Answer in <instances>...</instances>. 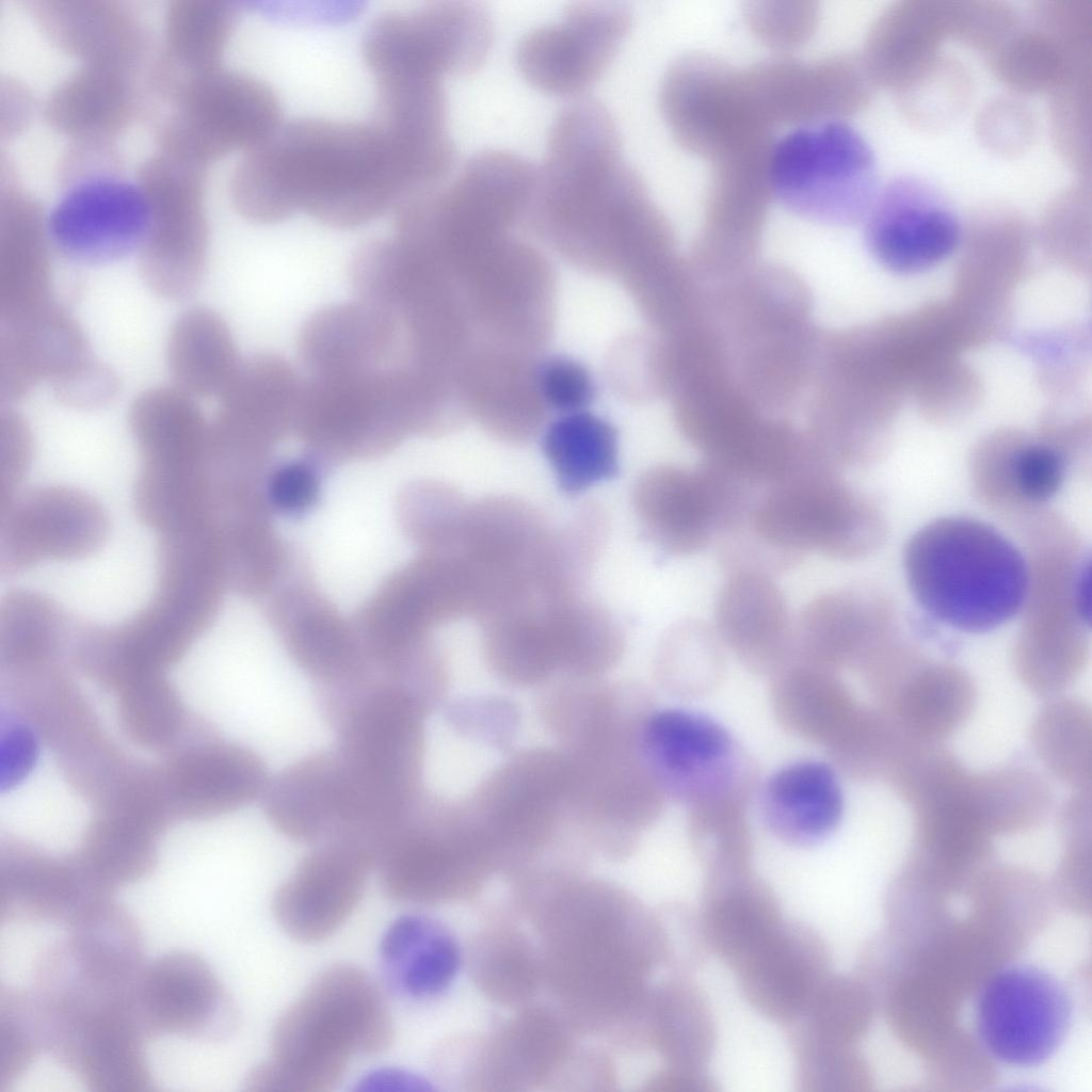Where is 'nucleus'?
Masks as SVG:
<instances>
[{"instance_id": "obj_1", "label": "nucleus", "mask_w": 1092, "mask_h": 1092, "mask_svg": "<svg viewBox=\"0 0 1092 1092\" xmlns=\"http://www.w3.org/2000/svg\"><path fill=\"white\" fill-rule=\"evenodd\" d=\"M429 186L419 156L374 115L367 121L303 116L242 154L229 180L235 211L258 225L301 213L355 229L392 212Z\"/></svg>"}, {"instance_id": "obj_2", "label": "nucleus", "mask_w": 1092, "mask_h": 1092, "mask_svg": "<svg viewBox=\"0 0 1092 1092\" xmlns=\"http://www.w3.org/2000/svg\"><path fill=\"white\" fill-rule=\"evenodd\" d=\"M526 220L562 256L616 274L655 237L663 215L621 157L608 110L591 99L556 117Z\"/></svg>"}, {"instance_id": "obj_3", "label": "nucleus", "mask_w": 1092, "mask_h": 1092, "mask_svg": "<svg viewBox=\"0 0 1092 1092\" xmlns=\"http://www.w3.org/2000/svg\"><path fill=\"white\" fill-rule=\"evenodd\" d=\"M392 1037L387 1003L371 977L353 965L330 966L280 1014L271 1058L251 1070L244 1089L330 1091L353 1056L381 1053Z\"/></svg>"}, {"instance_id": "obj_4", "label": "nucleus", "mask_w": 1092, "mask_h": 1092, "mask_svg": "<svg viewBox=\"0 0 1092 1092\" xmlns=\"http://www.w3.org/2000/svg\"><path fill=\"white\" fill-rule=\"evenodd\" d=\"M903 568L918 606L962 632L997 629L1026 606L1029 563L1000 531L973 517L921 527L905 545Z\"/></svg>"}, {"instance_id": "obj_5", "label": "nucleus", "mask_w": 1092, "mask_h": 1092, "mask_svg": "<svg viewBox=\"0 0 1092 1092\" xmlns=\"http://www.w3.org/2000/svg\"><path fill=\"white\" fill-rule=\"evenodd\" d=\"M428 703L399 681L348 694L336 751L349 799L366 822L391 826L417 798Z\"/></svg>"}, {"instance_id": "obj_6", "label": "nucleus", "mask_w": 1092, "mask_h": 1092, "mask_svg": "<svg viewBox=\"0 0 1092 1092\" xmlns=\"http://www.w3.org/2000/svg\"><path fill=\"white\" fill-rule=\"evenodd\" d=\"M129 429L140 467L133 488L138 518L157 535L215 513L209 423L195 399L176 387H155L131 403Z\"/></svg>"}, {"instance_id": "obj_7", "label": "nucleus", "mask_w": 1092, "mask_h": 1092, "mask_svg": "<svg viewBox=\"0 0 1092 1092\" xmlns=\"http://www.w3.org/2000/svg\"><path fill=\"white\" fill-rule=\"evenodd\" d=\"M158 93L150 115L158 151L206 168L256 148L285 122L267 81L223 65L172 73Z\"/></svg>"}, {"instance_id": "obj_8", "label": "nucleus", "mask_w": 1092, "mask_h": 1092, "mask_svg": "<svg viewBox=\"0 0 1092 1092\" xmlns=\"http://www.w3.org/2000/svg\"><path fill=\"white\" fill-rule=\"evenodd\" d=\"M146 964L135 944L107 930H75L45 948L31 989L45 1048L140 1018L138 993Z\"/></svg>"}, {"instance_id": "obj_9", "label": "nucleus", "mask_w": 1092, "mask_h": 1092, "mask_svg": "<svg viewBox=\"0 0 1092 1092\" xmlns=\"http://www.w3.org/2000/svg\"><path fill=\"white\" fill-rule=\"evenodd\" d=\"M769 183L787 210L829 224L857 221L879 191L870 145L839 119L802 125L774 141Z\"/></svg>"}, {"instance_id": "obj_10", "label": "nucleus", "mask_w": 1092, "mask_h": 1092, "mask_svg": "<svg viewBox=\"0 0 1092 1092\" xmlns=\"http://www.w3.org/2000/svg\"><path fill=\"white\" fill-rule=\"evenodd\" d=\"M492 42L493 22L481 5L437 1L375 14L364 26L359 53L372 80L443 82L478 68Z\"/></svg>"}, {"instance_id": "obj_11", "label": "nucleus", "mask_w": 1092, "mask_h": 1092, "mask_svg": "<svg viewBox=\"0 0 1092 1092\" xmlns=\"http://www.w3.org/2000/svg\"><path fill=\"white\" fill-rule=\"evenodd\" d=\"M408 368L308 376L303 380L294 429L311 446L332 452H371L421 431V406Z\"/></svg>"}, {"instance_id": "obj_12", "label": "nucleus", "mask_w": 1092, "mask_h": 1092, "mask_svg": "<svg viewBox=\"0 0 1092 1092\" xmlns=\"http://www.w3.org/2000/svg\"><path fill=\"white\" fill-rule=\"evenodd\" d=\"M746 523L780 550L801 556L819 549L841 560L867 555L883 534L877 509L834 469L804 472L770 486Z\"/></svg>"}, {"instance_id": "obj_13", "label": "nucleus", "mask_w": 1092, "mask_h": 1092, "mask_svg": "<svg viewBox=\"0 0 1092 1092\" xmlns=\"http://www.w3.org/2000/svg\"><path fill=\"white\" fill-rule=\"evenodd\" d=\"M207 170L157 151L135 173L150 212L140 273L165 300L191 296L203 279L209 243Z\"/></svg>"}, {"instance_id": "obj_14", "label": "nucleus", "mask_w": 1092, "mask_h": 1092, "mask_svg": "<svg viewBox=\"0 0 1092 1092\" xmlns=\"http://www.w3.org/2000/svg\"><path fill=\"white\" fill-rule=\"evenodd\" d=\"M660 105L677 143L708 162L773 139L744 70L707 54H686L669 68Z\"/></svg>"}, {"instance_id": "obj_15", "label": "nucleus", "mask_w": 1092, "mask_h": 1092, "mask_svg": "<svg viewBox=\"0 0 1092 1092\" xmlns=\"http://www.w3.org/2000/svg\"><path fill=\"white\" fill-rule=\"evenodd\" d=\"M640 752L664 797L688 807L754 790L751 759L726 727L703 712L667 708L648 713Z\"/></svg>"}, {"instance_id": "obj_16", "label": "nucleus", "mask_w": 1092, "mask_h": 1092, "mask_svg": "<svg viewBox=\"0 0 1092 1092\" xmlns=\"http://www.w3.org/2000/svg\"><path fill=\"white\" fill-rule=\"evenodd\" d=\"M60 194L47 213L53 251L79 264L99 266L140 252L150 212L136 181L123 164L59 183Z\"/></svg>"}, {"instance_id": "obj_17", "label": "nucleus", "mask_w": 1092, "mask_h": 1092, "mask_svg": "<svg viewBox=\"0 0 1092 1092\" xmlns=\"http://www.w3.org/2000/svg\"><path fill=\"white\" fill-rule=\"evenodd\" d=\"M471 319L488 342L533 354L551 325L552 275L543 256L509 237L460 279Z\"/></svg>"}, {"instance_id": "obj_18", "label": "nucleus", "mask_w": 1092, "mask_h": 1092, "mask_svg": "<svg viewBox=\"0 0 1092 1092\" xmlns=\"http://www.w3.org/2000/svg\"><path fill=\"white\" fill-rule=\"evenodd\" d=\"M1071 996L1055 976L1032 965L995 974L976 1005L977 1033L996 1060L1016 1067L1043 1064L1071 1027Z\"/></svg>"}, {"instance_id": "obj_19", "label": "nucleus", "mask_w": 1092, "mask_h": 1092, "mask_svg": "<svg viewBox=\"0 0 1092 1092\" xmlns=\"http://www.w3.org/2000/svg\"><path fill=\"white\" fill-rule=\"evenodd\" d=\"M109 531L103 505L80 488L42 485L20 491L0 507L1 575L91 557L105 545Z\"/></svg>"}, {"instance_id": "obj_20", "label": "nucleus", "mask_w": 1092, "mask_h": 1092, "mask_svg": "<svg viewBox=\"0 0 1092 1092\" xmlns=\"http://www.w3.org/2000/svg\"><path fill=\"white\" fill-rule=\"evenodd\" d=\"M631 25L622 3H572L562 18L533 29L519 42L516 62L536 89L555 95H575L605 71Z\"/></svg>"}, {"instance_id": "obj_21", "label": "nucleus", "mask_w": 1092, "mask_h": 1092, "mask_svg": "<svg viewBox=\"0 0 1092 1092\" xmlns=\"http://www.w3.org/2000/svg\"><path fill=\"white\" fill-rule=\"evenodd\" d=\"M138 1010L148 1040L177 1034L215 1042L230 1037L238 1025L227 990L211 966L189 951L168 952L146 965Z\"/></svg>"}, {"instance_id": "obj_22", "label": "nucleus", "mask_w": 1092, "mask_h": 1092, "mask_svg": "<svg viewBox=\"0 0 1092 1092\" xmlns=\"http://www.w3.org/2000/svg\"><path fill=\"white\" fill-rule=\"evenodd\" d=\"M115 888L81 855L53 857L9 846L0 857V921L52 922L67 928L115 900Z\"/></svg>"}, {"instance_id": "obj_23", "label": "nucleus", "mask_w": 1092, "mask_h": 1092, "mask_svg": "<svg viewBox=\"0 0 1092 1092\" xmlns=\"http://www.w3.org/2000/svg\"><path fill=\"white\" fill-rule=\"evenodd\" d=\"M745 74L772 127L802 126L855 113L869 101L873 82L864 62L850 55L809 63L772 59L753 65Z\"/></svg>"}, {"instance_id": "obj_24", "label": "nucleus", "mask_w": 1092, "mask_h": 1092, "mask_svg": "<svg viewBox=\"0 0 1092 1092\" xmlns=\"http://www.w3.org/2000/svg\"><path fill=\"white\" fill-rule=\"evenodd\" d=\"M868 214L867 239L872 251L897 271L936 263L960 240V221L949 199L917 176H899L879 189Z\"/></svg>"}, {"instance_id": "obj_25", "label": "nucleus", "mask_w": 1092, "mask_h": 1092, "mask_svg": "<svg viewBox=\"0 0 1092 1092\" xmlns=\"http://www.w3.org/2000/svg\"><path fill=\"white\" fill-rule=\"evenodd\" d=\"M372 866L356 848L323 842L276 889L272 911L279 927L302 943L332 936L359 903Z\"/></svg>"}, {"instance_id": "obj_26", "label": "nucleus", "mask_w": 1092, "mask_h": 1092, "mask_svg": "<svg viewBox=\"0 0 1092 1092\" xmlns=\"http://www.w3.org/2000/svg\"><path fill=\"white\" fill-rule=\"evenodd\" d=\"M299 355L309 376L405 367L410 351L398 318L357 299L314 312L303 324Z\"/></svg>"}, {"instance_id": "obj_27", "label": "nucleus", "mask_w": 1092, "mask_h": 1092, "mask_svg": "<svg viewBox=\"0 0 1092 1092\" xmlns=\"http://www.w3.org/2000/svg\"><path fill=\"white\" fill-rule=\"evenodd\" d=\"M533 354L491 342L469 349L456 370V384L467 414L494 437L509 443L530 440L540 430L546 407L536 385Z\"/></svg>"}, {"instance_id": "obj_28", "label": "nucleus", "mask_w": 1092, "mask_h": 1092, "mask_svg": "<svg viewBox=\"0 0 1092 1092\" xmlns=\"http://www.w3.org/2000/svg\"><path fill=\"white\" fill-rule=\"evenodd\" d=\"M829 968L822 936L804 924L783 921L733 973L758 1014L788 1025L802 1015Z\"/></svg>"}, {"instance_id": "obj_29", "label": "nucleus", "mask_w": 1092, "mask_h": 1092, "mask_svg": "<svg viewBox=\"0 0 1092 1092\" xmlns=\"http://www.w3.org/2000/svg\"><path fill=\"white\" fill-rule=\"evenodd\" d=\"M29 12L45 37L82 63L144 71L152 38L129 4L110 0H31Z\"/></svg>"}, {"instance_id": "obj_30", "label": "nucleus", "mask_w": 1092, "mask_h": 1092, "mask_svg": "<svg viewBox=\"0 0 1092 1092\" xmlns=\"http://www.w3.org/2000/svg\"><path fill=\"white\" fill-rule=\"evenodd\" d=\"M146 74L147 70L82 63L47 96L44 119L73 142H113L136 119L150 115Z\"/></svg>"}, {"instance_id": "obj_31", "label": "nucleus", "mask_w": 1092, "mask_h": 1092, "mask_svg": "<svg viewBox=\"0 0 1092 1092\" xmlns=\"http://www.w3.org/2000/svg\"><path fill=\"white\" fill-rule=\"evenodd\" d=\"M1 183L0 324L34 317L54 304L47 213L14 180Z\"/></svg>"}, {"instance_id": "obj_32", "label": "nucleus", "mask_w": 1092, "mask_h": 1092, "mask_svg": "<svg viewBox=\"0 0 1092 1092\" xmlns=\"http://www.w3.org/2000/svg\"><path fill=\"white\" fill-rule=\"evenodd\" d=\"M717 633L750 672L770 678L793 661V627L770 576L730 574L717 603Z\"/></svg>"}, {"instance_id": "obj_33", "label": "nucleus", "mask_w": 1092, "mask_h": 1092, "mask_svg": "<svg viewBox=\"0 0 1092 1092\" xmlns=\"http://www.w3.org/2000/svg\"><path fill=\"white\" fill-rule=\"evenodd\" d=\"M844 805L837 771L815 759L783 766L759 791L766 829L780 841L799 848L828 839L840 823Z\"/></svg>"}, {"instance_id": "obj_34", "label": "nucleus", "mask_w": 1092, "mask_h": 1092, "mask_svg": "<svg viewBox=\"0 0 1092 1092\" xmlns=\"http://www.w3.org/2000/svg\"><path fill=\"white\" fill-rule=\"evenodd\" d=\"M91 357L81 326L58 303L27 320L0 324L1 401H18Z\"/></svg>"}, {"instance_id": "obj_35", "label": "nucleus", "mask_w": 1092, "mask_h": 1092, "mask_svg": "<svg viewBox=\"0 0 1092 1092\" xmlns=\"http://www.w3.org/2000/svg\"><path fill=\"white\" fill-rule=\"evenodd\" d=\"M302 382L284 357L256 354L242 362L219 398L211 422L238 439L267 448L294 429Z\"/></svg>"}, {"instance_id": "obj_36", "label": "nucleus", "mask_w": 1092, "mask_h": 1092, "mask_svg": "<svg viewBox=\"0 0 1092 1092\" xmlns=\"http://www.w3.org/2000/svg\"><path fill=\"white\" fill-rule=\"evenodd\" d=\"M632 505L647 536L673 555L696 552L717 533L697 470L670 465L648 469L633 486Z\"/></svg>"}, {"instance_id": "obj_37", "label": "nucleus", "mask_w": 1092, "mask_h": 1092, "mask_svg": "<svg viewBox=\"0 0 1092 1092\" xmlns=\"http://www.w3.org/2000/svg\"><path fill=\"white\" fill-rule=\"evenodd\" d=\"M264 814L285 837L299 842L328 840L341 808L340 764L336 752L317 753L270 780Z\"/></svg>"}, {"instance_id": "obj_38", "label": "nucleus", "mask_w": 1092, "mask_h": 1092, "mask_svg": "<svg viewBox=\"0 0 1092 1092\" xmlns=\"http://www.w3.org/2000/svg\"><path fill=\"white\" fill-rule=\"evenodd\" d=\"M954 28L956 7L928 2L895 6L869 35L863 62L870 78L905 89L937 62L936 45Z\"/></svg>"}, {"instance_id": "obj_39", "label": "nucleus", "mask_w": 1092, "mask_h": 1092, "mask_svg": "<svg viewBox=\"0 0 1092 1092\" xmlns=\"http://www.w3.org/2000/svg\"><path fill=\"white\" fill-rule=\"evenodd\" d=\"M385 978L398 994L413 999L432 998L446 991L461 965V950L452 933L421 914L397 918L380 943Z\"/></svg>"}, {"instance_id": "obj_40", "label": "nucleus", "mask_w": 1092, "mask_h": 1092, "mask_svg": "<svg viewBox=\"0 0 1092 1092\" xmlns=\"http://www.w3.org/2000/svg\"><path fill=\"white\" fill-rule=\"evenodd\" d=\"M700 914L710 951L732 970L784 921L773 890L753 872L704 882Z\"/></svg>"}, {"instance_id": "obj_41", "label": "nucleus", "mask_w": 1092, "mask_h": 1092, "mask_svg": "<svg viewBox=\"0 0 1092 1092\" xmlns=\"http://www.w3.org/2000/svg\"><path fill=\"white\" fill-rule=\"evenodd\" d=\"M166 360L174 387L195 398H220L242 362L225 321L213 310L194 307L172 326Z\"/></svg>"}, {"instance_id": "obj_42", "label": "nucleus", "mask_w": 1092, "mask_h": 1092, "mask_svg": "<svg viewBox=\"0 0 1092 1092\" xmlns=\"http://www.w3.org/2000/svg\"><path fill=\"white\" fill-rule=\"evenodd\" d=\"M888 614L882 601L861 593L840 591L816 597L793 627V661L834 670Z\"/></svg>"}, {"instance_id": "obj_43", "label": "nucleus", "mask_w": 1092, "mask_h": 1092, "mask_svg": "<svg viewBox=\"0 0 1092 1092\" xmlns=\"http://www.w3.org/2000/svg\"><path fill=\"white\" fill-rule=\"evenodd\" d=\"M647 1033L670 1065L706 1069L717 1042L707 998L684 978L662 984L651 995Z\"/></svg>"}, {"instance_id": "obj_44", "label": "nucleus", "mask_w": 1092, "mask_h": 1092, "mask_svg": "<svg viewBox=\"0 0 1092 1092\" xmlns=\"http://www.w3.org/2000/svg\"><path fill=\"white\" fill-rule=\"evenodd\" d=\"M771 678V704L780 725L828 748L842 729L845 704L833 670L793 661Z\"/></svg>"}, {"instance_id": "obj_45", "label": "nucleus", "mask_w": 1092, "mask_h": 1092, "mask_svg": "<svg viewBox=\"0 0 1092 1092\" xmlns=\"http://www.w3.org/2000/svg\"><path fill=\"white\" fill-rule=\"evenodd\" d=\"M542 447L559 487L569 495L611 479L619 470L614 428L587 411L561 414L547 427Z\"/></svg>"}, {"instance_id": "obj_46", "label": "nucleus", "mask_w": 1092, "mask_h": 1092, "mask_svg": "<svg viewBox=\"0 0 1092 1092\" xmlns=\"http://www.w3.org/2000/svg\"><path fill=\"white\" fill-rule=\"evenodd\" d=\"M53 598L32 590L7 592L0 604V651L11 667L52 662L71 645L78 624Z\"/></svg>"}, {"instance_id": "obj_47", "label": "nucleus", "mask_w": 1092, "mask_h": 1092, "mask_svg": "<svg viewBox=\"0 0 1092 1092\" xmlns=\"http://www.w3.org/2000/svg\"><path fill=\"white\" fill-rule=\"evenodd\" d=\"M241 7L221 0H174L166 7L158 59L180 73L222 65Z\"/></svg>"}, {"instance_id": "obj_48", "label": "nucleus", "mask_w": 1092, "mask_h": 1092, "mask_svg": "<svg viewBox=\"0 0 1092 1092\" xmlns=\"http://www.w3.org/2000/svg\"><path fill=\"white\" fill-rule=\"evenodd\" d=\"M752 793H734L688 807V834L705 881L752 872L753 841L748 821Z\"/></svg>"}, {"instance_id": "obj_49", "label": "nucleus", "mask_w": 1092, "mask_h": 1092, "mask_svg": "<svg viewBox=\"0 0 1092 1092\" xmlns=\"http://www.w3.org/2000/svg\"><path fill=\"white\" fill-rule=\"evenodd\" d=\"M991 465H979L977 487L993 503L1041 504L1051 499L1066 478L1064 454L1046 443H1024Z\"/></svg>"}, {"instance_id": "obj_50", "label": "nucleus", "mask_w": 1092, "mask_h": 1092, "mask_svg": "<svg viewBox=\"0 0 1092 1092\" xmlns=\"http://www.w3.org/2000/svg\"><path fill=\"white\" fill-rule=\"evenodd\" d=\"M722 641L706 624L686 620L665 636L659 649L658 672L676 696L695 698L711 692L724 673Z\"/></svg>"}, {"instance_id": "obj_51", "label": "nucleus", "mask_w": 1092, "mask_h": 1092, "mask_svg": "<svg viewBox=\"0 0 1092 1092\" xmlns=\"http://www.w3.org/2000/svg\"><path fill=\"white\" fill-rule=\"evenodd\" d=\"M45 1050L42 1021L30 991L0 986V1092L6 1091Z\"/></svg>"}, {"instance_id": "obj_52", "label": "nucleus", "mask_w": 1092, "mask_h": 1092, "mask_svg": "<svg viewBox=\"0 0 1092 1092\" xmlns=\"http://www.w3.org/2000/svg\"><path fill=\"white\" fill-rule=\"evenodd\" d=\"M786 1026L797 1089L802 1092L849 1089L855 1065L846 1043L817 1034L799 1018Z\"/></svg>"}, {"instance_id": "obj_53", "label": "nucleus", "mask_w": 1092, "mask_h": 1092, "mask_svg": "<svg viewBox=\"0 0 1092 1092\" xmlns=\"http://www.w3.org/2000/svg\"><path fill=\"white\" fill-rule=\"evenodd\" d=\"M1007 39L994 57L997 75L1014 87L1042 89L1064 78L1060 47L1043 33H1022Z\"/></svg>"}, {"instance_id": "obj_54", "label": "nucleus", "mask_w": 1092, "mask_h": 1092, "mask_svg": "<svg viewBox=\"0 0 1092 1092\" xmlns=\"http://www.w3.org/2000/svg\"><path fill=\"white\" fill-rule=\"evenodd\" d=\"M854 990L847 980L828 976L798 1018L817 1034L847 1044L861 1023Z\"/></svg>"}, {"instance_id": "obj_55", "label": "nucleus", "mask_w": 1092, "mask_h": 1092, "mask_svg": "<svg viewBox=\"0 0 1092 1092\" xmlns=\"http://www.w3.org/2000/svg\"><path fill=\"white\" fill-rule=\"evenodd\" d=\"M535 376L545 407L560 414L585 411L594 398L590 372L573 358L558 355L537 360Z\"/></svg>"}, {"instance_id": "obj_56", "label": "nucleus", "mask_w": 1092, "mask_h": 1092, "mask_svg": "<svg viewBox=\"0 0 1092 1092\" xmlns=\"http://www.w3.org/2000/svg\"><path fill=\"white\" fill-rule=\"evenodd\" d=\"M753 33L773 48L790 49L804 44L812 35L817 10L803 3L756 2L745 9Z\"/></svg>"}, {"instance_id": "obj_57", "label": "nucleus", "mask_w": 1092, "mask_h": 1092, "mask_svg": "<svg viewBox=\"0 0 1092 1092\" xmlns=\"http://www.w3.org/2000/svg\"><path fill=\"white\" fill-rule=\"evenodd\" d=\"M50 387L59 402L81 411L109 405L121 389L115 372L93 356L50 384Z\"/></svg>"}, {"instance_id": "obj_58", "label": "nucleus", "mask_w": 1092, "mask_h": 1092, "mask_svg": "<svg viewBox=\"0 0 1092 1092\" xmlns=\"http://www.w3.org/2000/svg\"><path fill=\"white\" fill-rule=\"evenodd\" d=\"M664 920L659 917L664 963L686 974L697 969L710 951L704 933L701 914L686 904L672 905Z\"/></svg>"}, {"instance_id": "obj_59", "label": "nucleus", "mask_w": 1092, "mask_h": 1092, "mask_svg": "<svg viewBox=\"0 0 1092 1092\" xmlns=\"http://www.w3.org/2000/svg\"><path fill=\"white\" fill-rule=\"evenodd\" d=\"M34 441L26 419L6 408L0 415V507L21 489L31 466Z\"/></svg>"}, {"instance_id": "obj_60", "label": "nucleus", "mask_w": 1092, "mask_h": 1092, "mask_svg": "<svg viewBox=\"0 0 1092 1092\" xmlns=\"http://www.w3.org/2000/svg\"><path fill=\"white\" fill-rule=\"evenodd\" d=\"M652 1090L662 1092H713L718 1088L706 1069L670 1065L651 1081Z\"/></svg>"}, {"instance_id": "obj_61", "label": "nucleus", "mask_w": 1092, "mask_h": 1092, "mask_svg": "<svg viewBox=\"0 0 1092 1092\" xmlns=\"http://www.w3.org/2000/svg\"><path fill=\"white\" fill-rule=\"evenodd\" d=\"M399 1089L401 1086L404 1090H425V1082L417 1076L400 1073L399 1071H379L368 1075L362 1080L360 1088L367 1090H383Z\"/></svg>"}]
</instances>
